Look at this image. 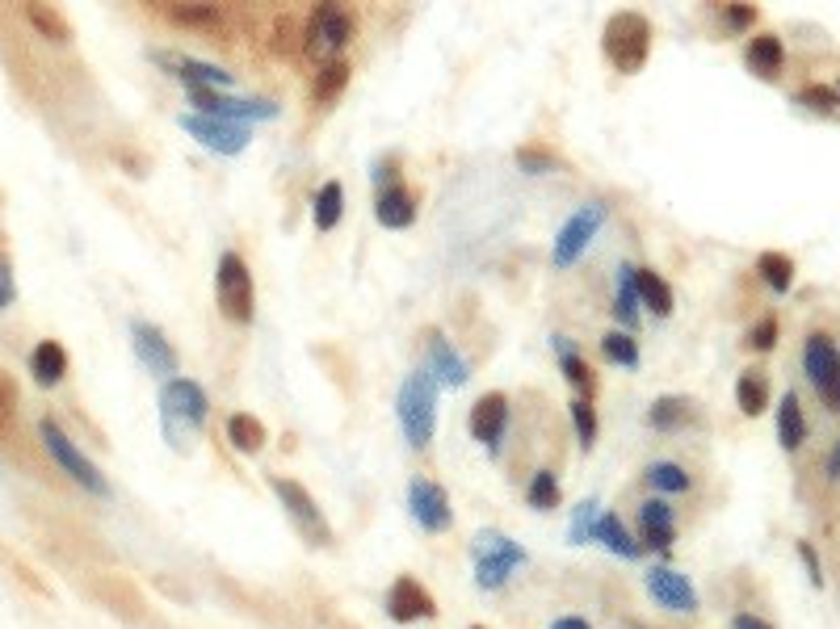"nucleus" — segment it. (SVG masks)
<instances>
[{"label":"nucleus","instance_id":"obj_1","mask_svg":"<svg viewBox=\"0 0 840 629\" xmlns=\"http://www.w3.org/2000/svg\"><path fill=\"white\" fill-rule=\"evenodd\" d=\"M206 415H211V399H206V390L198 386L194 377H173L161 390L164 437L173 440L177 449L186 445V437H194L198 428L206 424Z\"/></svg>","mask_w":840,"mask_h":629},{"label":"nucleus","instance_id":"obj_2","mask_svg":"<svg viewBox=\"0 0 840 629\" xmlns=\"http://www.w3.org/2000/svg\"><path fill=\"white\" fill-rule=\"evenodd\" d=\"M395 415L404 424L408 445L424 449L433 440V428H437V377L429 370H417V374L404 377L399 399H395Z\"/></svg>","mask_w":840,"mask_h":629},{"label":"nucleus","instance_id":"obj_3","mask_svg":"<svg viewBox=\"0 0 840 629\" xmlns=\"http://www.w3.org/2000/svg\"><path fill=\"white\" fill-rule=\"evenodd\" d=\"M601 47H606V60L614 63L622 76H635V72H644L647 55H651V22L635 9H622L606 22Z\"/></svg>","mask_w":840,"mask_h":629},{"label":"nucleus","instance_id":"obj_4","mask_svg":"<svg viewBox=\"0 0 840 629\" xmlns=\"http://www.w3.org/2000/svg\"><path fill=\"white\" fill-rule=\"evenodd\" d=\"M215 294H219V311H224L231 323H253L257 290H253V273H249V265H244L240 252H224V256H219Z\"/></svg>","mask_w":840,"mask_h":629},{"label":"nucleus","instance_id":"obj_5","mask_svg":"<svg viewBox=\"0 0 840 629\" xmlns=\"http://www.w3.org/2000/svg\"><path fill=\"white\" fill-rule=\"evenodd\" d=\"M357 22L349 17V9H341V4H320L311 17H307V26H303V51L311 55L316 63H332L336 60V51L354 38Z\"/></svg>","mask_w":840,"mask_h":629},{"label":"nucleus","instance_id":"obj_6","mask_svg":"<svg viewBox=\"0 0 840 629\" xmlns=\"http://www.w3.org/2000/svg\"><path fill=\"white\" fill-rule=\"evenodd\" d=\"M269 487H273V496L282 500L287 516L294 521V529L303 534L307 545H328V541H332V525H328V516L320 512V503L311 500V491H307L303 483L282 478V474H269Z\"/></svg>","mask_w":840,"mask_h":629},{"label":"nucleus","instance_id":"obj_7","mask_svg":"<svg viewBox=\"0 0 840 629\" xmlns=\"http://www.w3.org/2000/svg\"><path fill=\"white\" fill-rule=\"evenodd\" d=\"M518 566H525V550H521L518 541H509V537L496 534V529L475 537V583L484 592L505 588Z\"/></svg>","mask_w":840,"mask_h":629},{"label":"nucleus","instance_id":"obj_8","mask_svg":"<svg viewBox=\"0 0 840 629\" xmlns=\"http://www.w3.org/2000/svg\"><path fill=\"white\" fill-rule=\"evenodd\" d=\"M38 437H42V445H47V453H51V458H55V462L72 474V483H80V487H85V491H93V496H110L105 474H101L98 466H93V462L76 449V440L67 437L55 420H42V424H38Z\"/></svg>","mask_w":840,"mask_h":629},{"label":"nucleus","instance_id":"obj_9","mask_svg":"<svg viewBox=\"0 0 840 629\" xmlns=\"http://www.w3.org/2000/svg\"><path fill=\"white\" fill-rule=\"evenodd\" d=\"M606 215H610V210H606L601 202H584L581 210H576L572 219L559 227V235H555V248H550V260H555L559 269L576 265V260H581V252L593 244V235L601 231Z\"/></svg>","mask_w":840,"mask_h":629},{"label":"nucleus","instance_id":"obj_10","mask_svg":"<svg viewBox=\"0 0 840 629\" xmlns=\"http://www.w3.org/2000/svg\"><path fill=\"white\" fill-rule=\"evenodd\" d=\"M190 97H194V105L206 114V118H219V123H236V118L269 123V118H278V105L265 101V97L244 101V97H227V93H219V89H190Z\"/></svg>","mask_w":840,"mask_h":629},{"label":"nucleus","instance_id":"obj_11","mask_svg":"<svg viewBox=\"0 0 840 629\" xmlns=\"http://www.w3.org/2000/svg\"><path fill=\"white\" fill-rule=\"evenodd\" d=\"M408 512H412V521H417L424 534H446L454 525V508L446 487H437L429 478H412V487H408Z\"/></svg>","mask_w":840,"mask_h":629},{"label":"nucleus","instance_id":"obj_12","mask_svg":"<svg viewBox=\"0 0 840 629\" xmlns=\"http://www.w3.org/2000/svg\"><path fill=\"white\" fill-rule=\"evenodd\" d=\"M387 617L391 621H399V626H408V621H429V617H437V600H433V592H429L420 579L399 575L387 592Z\"/></svg>","mask_w":840,"mask_h":629},{"label":"nucleus","instance_id":"obj_13","mask_svg":"<svg viewBox=\"0 0 840 629\" xmlns=\"http://www.w3.org/2000/svg\"><path fill=\"white\" fill-rule=\"evenodd\" d=\"M803 374L811 377V386L819 395H828L840 382V348L828 332H811L803 341Z\"/></svg>","mask_w":840,"mask_h":629},{"label":"nucleus","instance_id":"obj_14","mask_svg":"<svg viewBox=\"0 0 840 629\" xmlns=\"http://www.w3.org/2000/svg\"><path fill=\"white\" fill-rule=\"evenodd\" d=\"M644 583L660 608H669V613H698V592H693L689 575H680L673 566H651Z\"/></svg>","mask_w":840,"mask_h":629},{"label":"nucleus","instance_id":"obj_15","mask_svg":"<svg viewBox=\"0 0 840 629\" xmlns=\"http://www.w3.org/2000/svg\"><path fill=\"white\" fill-rule=\"evenodd\" d=\"M181 126L194 134L206 152H219V156H236L249 147V130L240 123H219V118H206V114H186Z\"/></svg>","mask_w":840,"mask_h":629},{"label":"nucleus","instance_id":"obj_16","mask_svg":"<svg viewBox=\"0 0 840 629\" xmlns=\"http://www.w3.org/2000/svg\"><path fill=\"white\" fill-rule=\"evenodd\" d=\"M130 345H135L139 361H143L152 374H177L181 357H177V348L164 341V332L156 328V323L135 319V323H130Z\"/></svg>","mask_w":840,"mask_h":629},{"label":"nucleus","instance_id":"obj_17","mask_svg":"<svg viewBox=\"0 0 840 629\" xmlns=\"http://www.w3.org/2000/svg\"><path fill=\"white\" fill-rule=\"evenodd\" d=\"M505 424H509V399L500 390L484 395L475 408H471V437L484 445L487 453H500V437H505Z\"/></svg>","mask_w":840,"mask_h":629},{"label":"nucleus","instance_id":"obj_18","mask_svg":"<svg viewBox=\"0 0 840 629\" xmlns=\"http://www.w3.org/2000/svg\"><path fill=\"white\" fill-rule=\"evenodd\" d=\"M152 60L161 63V67H168L177 80H186L190 89H231V72H224V67H215V63H202V60H190V55H168V51H156Z\"/></svg>","mask_w":840,"mask_h":629},{"label":"nucleus","instance_id":"obj_19","mask_svg":"<svg viewBox=\"0 0 840 629\" xmlns=\"http://www.w3.org/2000/svg\"><path fill=\"white\" fill-rule=\"evenodd\" d=\"M424 345H429V365H424V370L437 377V386H462V382L471 377L467 374V361L454 352V345L437 332V328L424 332Z\"/></svg>","mask_w":840,"mask_h":629},{"label":"nucleus","instance_id":"obj_20","mask_svg":"<svg viewBox=\"0 0 840 629\" xmlns=\"http://www.w3.org/2000/svg\"><path fill=\"white\" fill-rule=\"evenodd\" d=\"M639 534H644V545L669 554L673 541H677V516H673V508L664 500H647L639 508Z\"/></svg>","mask_w":840,"mask_h":629},{"label":"nucleus","instance_id":"obj_21","mask_svg":"<svg viewBox=\"0 0 840 629\" xmlns=\"http://www.w3.org/2000/svg\"><path fill=\"white\" fill-rule=\"evenodd\" d=\"M743 63H748L752 76L777 80L781 67H786V47H781V38H777V34H756V38L748 42V51H743Z\"/></svg>","mask_w":840,"mask_h":629},{"label":"nucleus","instance_id":"obj_22","mask_svg":"<svg viewBox=\"0 0 840 629\" xmlns=\"http://www.w3.org/2000/svg\"><path fill=\"white\" fill-rule=\"evenodd\" d=\"M374 219L391 227V231H404L417 222V193L408 185H391L379 193V206H374Z\"/></svg>","mask_w":840,"mask_h":629},{"label":"nucleus","instance_id":"obj_23","mask_svg":"<svg viewBox=\"0 0 840 629\" xmlns=\"http://www.w3.org/2000/svg\"><path fill=\"white\" fill-rule=\"evenodd\" d=\"M588 541H601L610 554H618V559H639V554H644V541H635L631 529L622 525V516H614V512L597 516V525H593Z\"/></svg>","mask_w":840,"mask_h":629},{"label":"nucleus","instance_id":"obj_24","mask_svg":"<svg viewBox=\"0 0 840 629\" xmlns=\"http://www.w3.org/2000/svg\"><path fill=\"white\" fill-rule=\"evenodd\" d=\"M777 440L786 453H794L807 440V415H803L799 395H781V403H777Z\"/></svg>","mask_w":840,"mask_h":629},{"label":"nucleus","instance_id":"obj_25","mask_svg":"<svg viewBox=\"0 0 840 629\" xmlns=\"http://www.w3.org/2000/svg\"><path fill=\"white\" fill-rule=\"evenodd\" d=\"M635 290H639V303H644L656 319L673 314V303H677V298H673V285L664 282L656 269H635Z\"/></svg>","mask_w":840,"mask_h":629},{"label":"nucleus","instance_id":"obj_26","mask_svg":"<svg viewBox=\"0 0 840 629\" xmlns=\"http://www.w3.org/2000/svg\"><path fill=\"white\" fill-rule=\"evenodd\" d=\"M164 17L173 22V26H186V30H211L219 34L227 26L224 13L215 9V4H164L161 9Z\"/></svg>","mask_w":840,"mask_h":629},{"label":"nucleus","instance_id":"obj_27","mask_svg":"<svg viewBox=\"0 0 840 629\" xmlns=\"http://www.w3.org/2000/svg\"><path fill=\"white\" fill-rule=\"evenodd\" d=\"M30 374L38 377V386H55L67 374V352L60 341H42L30 352Z\"/></svg>","mask_w":840,"mask_h":629},{"label":"nucleus","instance_id":"obj_28","mask_svg":"<svg viewBox=\"0 0 840 629\" xmlns=\"http://www.w3.org/2000/svg\"><path fill=\"white\" fill-rule=\"evenodd\" d=\"M736 403H740L743 415H761V411L769 408V374L743 370L740 382H736Z\"/></svg>","mask_w":840,"mask_h":629},{"label":"nucleus","instance_id":"obj_29","mask_svg":"<svg viewBox=\"0 0 840 629\" xmlns=\"http://www.w3.org/2000/svg\"><path fill=\"white\" fill-rule=\"evenodd\" d=\"M614 314L626 332L639 328V290H635V265H622L618 269V298H614Z\"/></svg>","mask_w":840,"mask_h":629},{"label":"nucleus","instance_id":"obj_30","mask_svg":"<svg viewBox=\"0 0 840 629\" xmlns=\"http://www.w3.org/2000/svg\"><path fill=\"white\" fill-rule=\"evenodd\" d=\"M227 440H231L240 453H260V449H265V424H260L257 415H249V411H236V415L227 420Z\"/></svg>","mask_w":840,"mask_h":629},{"label":"nucleus","instance_id":"obj_31","mask_svg":"<svg viewBox=\"0 0 840 629\" xmlns=\"http://www.w3.org/2000/svg\"><path fill=\"white\" fill-rule=\"evenodd\" d=\"M341 215H345V189H341V181H323L316 193V206H311V219L320 231H332Z\"/></svg>","mask_w":840,"mask_h":629},{"label":"nucleus","instance_id":"obj_32","mask_svg":"<svg viewBox=\"0 0 840 629\" xmlns=\"http://www.w3.org/2000/svg\"><path fill=\"white\" fill-rule=\"evenodd\" d=\"M689 415H693V403H689V399H680V395H664V399H656V403H651V411H647V424H651V428H660V433H673V428H680Z\"/></svg>","mask_w":840,"mask_h":629},{"label":"nucleus","instance_id":"obj_33","mask_svg":"<svg viewBox=\"0 0 840 629\" xmlns=\"http://www.w3.org/2000/svg\"><path fill=\"white\" fill-rule=\"evenodd\" d=\"M349 63L345 60H332V63H323L320 67V76H316V85H311V101L316 105H328V101H336L341 97V89L349 85Z\"/></svg>","mask_w":840,"mask_h":629},{"label":"nucleus","instance_id":"obj_34","mask_svg":"<svg viewBox=\"0 0 840 629\" xmlns=\"http://www.w3.org/2000/svg\"><path fill=\"white\" fill-rule=\"evenodd\" d=\"M756 273L769 282L774 294H786V290L794 285V260H790L786 252H761V256H756Z\"/></svg>","mask_w":840,"mask_h":629},{"label":"nucleus","instance_id":"obj_35","mask_svg":"<svg viewBox=\"0 0 840 629\" xmlns=\"http://www.w3.org/2000/svg\"><path fill=\"white\" fill-rule=\"evenodd\" d=\"M26 17H30V26L42 38H51V42H67L72 38V26H67V17L60 9H51V4H26Z\"/></svg>","mask_w":840,"mask_h":629},{"label":"nucleus","instance_id":"obj_36","mask_svg":"<svg viewBox=\"0 0 840 629\" xmlns=\"http://www.w3.org/2000/svg\"><path fill=\"white\" fill-rule=\"evenodd\" d=\"M525 500L534 512H555L559 508V478L555 471H538L530 478V487H525Z\"/></svg>","mask_w":840,"mask_h":629},{"label":"nucleus","instance_id":"obj_37","mask_svg":"<svg viewBox=\"0 0 840 629\" xmlns=\"http://www.w3.org/2000/svg\"><path fill=\"white\" fill-rule=\"evenodd\" d=\"M647 483L664 496H680V491H689V471L677 462H656V466H647Z\"/></svg>","mask_w":840,"mask_h":629},{"label":"nucleus","instance_id":"obj_38","mask_svg":"<svg viewBox=\"0 0 840 629\" xmlns=\"http://www.w3.org/2000/svg\"><path fill=\"white\" fill-rule=\"evenodd\" d=\"M601 357L614 361V365L635 370V365H639V345H635L631 332H610V336H601Z\"/></svg>","mask_w":840,"mask_h":629},{"label":"nucleus","instance_id":"obj_39","mask_svg":"<svg viewBox=\"0 0 840 629\" xmlns=\"http://www.w3.org/2000/svg\"><path fill=\"white\" fill-rule=\"evenodd\" d=\"M799 105H807L811 114H837L840 110V93L832 89V85H803L799 89Z\"/></svg>","mask_w":840,"mask_h":629},{"label":"nucleus","instance_id":"obj_40","mask_svg":"<svg viewBox=\"0 0 840 629\" xmlns=\"http://www.w3.org/2000/svg\"><path fill=\"white\" fill-rule=\"evenodd\" d=\"M568 408H572V424H576V437H581V445L588 449V445L597 440V411H593V403H588V399H572Z\"/></svg>","mask_w":840,"mask_h":629},{"label":"nucleus","instance_id":"obj_41","mask_svg":"<svg viewBox=\"0 0 840 629\" xmlns=\"http://www.w3.org/2000/svg\"><path fill=\"white\" fill-rule=\"evenodd\" d=\"M559 365H563V377H568V382H572V386L581 390V399H584V395L593 399V390H597V377H593V370L584 365L581 357H576V352H568V357H563Z\"/></svg>","mask_w":840,"mask_h":629},{"label":"nucleus","instance_id":"obj_42","mask_svg":"<svg viewBox=\"0 0 840 629\" xmlns=\"http://www.w3.org/2000/svg\"><path fill=\"white\" fill-rule=\"evenodd\" d=\"M518 168L521 172H530V177H547L559 168V159L543 152V147H518Z\"/></svg>","mask_w":840,"mask_h":629},{"label":"nucleus","instance_id":"obj_43","mask_svg":"<svg viewBox=\"0 0 840 629\" xmlns=\"http://www.w3.org/2000/svg\"><path fill=\"white\" fill-rule=\"evenodd\" d=\"M777 332H781V328H777V319H774V314H765V319H761V323L748 332L743 348H752V352H769V348L777 345Z\"/></svg>","mask_w":840,"mask_h":629},{"label":"nucleus","instance_id":"obj_44","mask_svg":"<svg viewBox=\"0 0 840 629\" xmlns=\"http://www.w3.org/2000/svg\"><path fill=\"white\" fill-rule=\"evenodd\" d=\"M593 525H597V500H584L572 516V541H588Z\"/></svg>","mask_w":840,"mask_h":629},{"label":"nucleus","instance_id":"obj_45","mask_svg":"<svg viewBox=\"0 0 840 629\" xmlns=\"http://www.w3.org/2000/svg\"><path fill=\"white\" fill-rule=\"evenodd\" d=\"M723 22L731 30H752L756 26V4H723Z\"/></svg>","mask_w":840,"mask_h":629},{"label":"nucleus","instance_id":"obj_46","mask_svg":"<svg viewBox=\"0 0 840 629\" xmlns=\"http://www.w3.org/2000/svg\"><path fill=\"white\" fill-rule=\"evenodd\" d=\"M17 411V382L0 370V433L9 428V415Z\"/></svg>","mask_w":840,"mask_h":629},{"label":"nucleus","instance_id":"obj_47","mask_svg":"<svg viewBox=\"0 0 840 629\" xmlns=\"http://www.w3.org/2000/svg\"><path fill=\"white\" fill-rule=\"evenodd\" d=\"M799 559H803V566H807L811 588H824V566H819V554H815V545H811V541H799Z\"/></svg>","mask_w":840,"mask_h":629},{"label":"nucleus","instance_id":"obj_48","mask_svg":"<svg viewBox=\"0 0 840 629\" xmlns=\"http://www.w3.org/2000/svg\"><path fill=\"white\" fill-rule=\"evenodd\" d=\"M13 303V265H9V256H0V311Z\"/></svg>","mask_w":840,"mask_h":629},{"label":"nucleus","instance_id":"obj_49","mask_svg":"<svg viewBox=\"0 0 840 629\" xmlns=\"http://www.w3.org/2000/svg\"><path fill=\"white\" fill-rule=\"evenodd\" d=\"M731 629H774L769 621H761V617H752V613H740L736 621H731Z\"/></svg>","mask_w":840,"mask_h":629},{"label":"nucleus","instance_id":"obj_50","mask_svg":"<svg viewBox=\"0 0 840 629\" xmlns=\"http://www.w3.org/2000/svg\"><path fill=\"white\" fill-rule=\"evenodd\" d=\"M547 629H593L584 617H559V621H550Z\"/></svg>","mask_w":840,"mask_h":629},{"label":"nucleus","instance_id":"obj_51","mask_svg":"<svg viewBox=\"0 0 840 629\" xmlns=\"http://www.w3.org/2000/svg\"><path fill=\"white\" fill-rule=\"evenodd\" d=\"M828 478H840V440L837 449H832V458H828Z\"/></svg>","mask_w":840,"mask_h":629},{"label":"nucleus","instance_id":"obj_52","mask_svg":"<svg viewBox=\"0 0 840 629\" xmlns=\"http://www.w3.org/2000/svg\"><path fill=\"white\" fill-rule=\"evenodd\" d=\"M824 399L832 403V411H840V382H837V386H832V390H828V395H824Z\"/></svg>","mask_w":840,"mask_h":629},{"label":"nucleus","instance_id":"obj_53","mask_svg":"<svg viewBox=\"0 0 840 629\" xmlns=\"http://www.w3.org/2000/svg\"><path fill=\"white\" fill-rule=\"evenodd\" d=\"M631 629H644V626H631Z\"/></svg>","mask_w":840,"mask_h":629},{"label":"nucleus","instance_id":"obj_54","mask_svg":"<svg viewBox=\"0 0 840 629\" xmlns=\"http://www.w3.org/2000/svg\"><path fill=\"white\" fill-rule=\"evenodd\" d=\"M471 629H484V626H471Z\"/></svg>","mask_w":840,"mask_h":629},{"label":"nucleus","instance_id":"obj_55","mask_svg":"<svg viewBox=\"0 0 840 629\" xmlns=\"http://www.w3.org/2000/svg\"><path fill=\"white\" fill-rule=\"evenodd\" d=\"M837 93H840V85H837Z\"/></svg>","mask_w":840,"mask_h":629}]
</instances>
